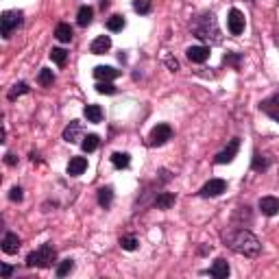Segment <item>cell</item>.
I'll list each match as a JSON object with an SVG mask.
<instances>
[{
  "instance_id": "3",
  "label": "cell",
  "mask_w": 279,
  "mask_h": 279,
  "mask_svg": "<svg viewBox=\"0 0 279 279\" xmlns=\"http://www.w3.org/2000/svg\"><path fill=\"white\" fill-rule=\"evenodd\" d=\"M55 257H57L55 246H52L50 242H46V244H41L38 251L29 253V257H26V266L29 268H48L52 262H55Z\"/></svg>"
},
{
  "instance_id": "30",
  "label": "cell",
  "mask_w": 279,
  "mask_h": 279,
  "mask_svg": "<svg viewBox=\"0 0 279 279\" xmlns=\"http://www.w3.org/2000/svg\"><path fill=\"white\" fill-rule=\"evenodd\" d=\"M72 268H75V262H72V260H64L59 266H57V277H66L68 273H72Z\"/></svg>"
},
{
  "instance_id": "4",
  "label": "cell",
  "mask_w": 279,
  "mask_h": 279,
  "mask_svg": "<svg viewBox=\"0 0 279 279\" xmlns=\"http://www.w3.org/2000/svg\"><path fill=\"white\" fill-rule=\"evenodd\" d=\"M22 24V13L20 11H4L2 18H0V31H2V38L9 40L13 33V29Z\"/></svg>"
},
{
  "instance_id": "29",
  "label": "cell",
  "mask_w": 279,
  "mask_h": 279,
  "mask_svg": "<svg viewBox=\"0 0 279 279\" xmlns=\"http://www.w3.org/2000/svg\"><path fill=\"white\" fill-rule=\"evenodd\" d=\"M107 29L114 31V33L116 31H122L124 29V18L122 15H114V18H109L107 20Z\"/></svg>"
},
{
  "instance_id": "2",
  "label": "cell",
  "mask_w": 279,
  "mask_h": 279,
  "mask_svg": "<svg viewBox=\"0 0 279 279\" xmlns=\"http://www.w3.org/2000/svg\"><path fill=\"white\" fill-rule=\"evenodd\" d=\"M190 31L194 38L207 41V44H220V29L214 13H201L190 22Z\"/></svg>"
},
{
  "instance_id": "32",
  "label": "cell",
  "mask_w": 279,
  "mask_h": 279,
  "mask_svg": "<svg viewBox=\"0 0 279 279\" xmlns=\"http://www.w3.org/2000/svg\"><path fill=\"white\" fill-rule=\"evenodd\" d=\"M133 9L138 13H149L151 11V0H133Z\"/></svg>"
},
{
  "instance_id": "12",
  "label": "cell",
  "mask_w": 279,
  "mask_h": 279,
  "mask_svg": "<svg viewBox=\"0 0 279 279\" xmlns=\"http://www.w3.org/2000/svg\"><path fill=\"white\" fill-rule=\"evenodd\" d=\"M109 48H112V38H109V35H98V38L92 41V46H89V52L103 55V52H107Z\"/></svg>"
},
{
  "instance_id": "18",
  "label": "cell",
  "mask_w": 279,
  "mask_h": 279,
  "mask_svg": "<svg viewBox=\"0 0 279 279\" xmlns=\"http://www.w3.org/2000/svg\"><path fill=\"white\" fill-rule=\"evenodd\" d=\"M177 201V197L172 192H161V194H157V199H155V207L157 209H168V207H172Z\"/></svg>"
},
{
  "instance_id": "1",
  "label": "cell",
  "mask_w": 279,
  "mask_h": 279,
  "mask_svg": "<svg viewBox=\"0 0 279 279\" xmlns=\"http://www.w3.org/2000/svg\"><path fill=\"white\" fill-rule=\"evenodd\" d=\"M223 240L234 253L244 255V257H255V255H260V251H262L260 240L246 229H231L223 236Z\"/></svg>"
},
{
  "instance_id": "23",
  "label": "cell",
  "mask_w": 279,
  "mask_h": 279,
  "mask_svg": "<svg viewBox=\"0 0 279 279\" xmlns=\"http://www.w3.org/2000/svg\"><path fill=\"white\" fill-rule=\"evenodd\" d=\"M98 135H94V133H89V135H85L83 138V142H81V149L85 151V153H92V151H96L98 149Z\"/></svg>"
},
{
  "instance_id": "35",
  "label": "cell",
  "mask_w": 279,
  "mask_h": 279,
  "mask_svg": "<svg viewBox=\"0 0 279 279\" xmlns=\"http://www.w3.org/2000/svg\"><path fill=\"white\" fill-rule=\"evenodd\" d=\"M9 199H11V201H22V188H11V192H9Z\"/></svg>"
},
{
  "instance_id": "37",
  "label": "cell",
  "mask_w": 279,
  "mask_h": 279,
  "mask_svg": "<svg viewBox=\"0 0 279 279\" xmlns=\"http://www.w3.org/2000/svg\"><path fill=\"white\" fill-rule=\"evenodd\" d=\"M166 66L170 68L172 72H175V70H179V61L175 59V57H166Z\"/></svg>"
},
{
  "instance_id": "33",
  "label": "cell",
  "mask_w": 279,
  "mask_h": 279,
  "mask_svg": "<svg viewBox=\"0 0 279 279\" xmlns=\"http://www.w3.org/2000/svg\"><path fill=\"white\" fill-rule=\"evenodd\" d=\"M251 166H253V170H266V168H268V159H266V157H262V155H255L253 157V164H251Z\"/></svg>"
},
{
  "instance_id": "8",
  "label": "cell",
  "mask_w": 279,
  "mask_h": 279,
  "mask_svg": "<svg viewBox=\"0 0 279 279\" xmlns=\"http://www.w3.org/2000/svg\"><path fill=\"white\" fill-rule=\"evenodd\" d=\"M260 109L266 116H271L273 120H277V122H279V92H275L273 96L264 98V101L260 103Z\"/></svg>"
},
{
  "instance_id": "26",
  "label": "cell",
  "mask_w": 279,
  "mask_h": 279,
  "mask_svg": "<svg viewBox=\"0 0 279 279\" xmlns=\"http://www.w3.org/2000/svg\"><path fill=\"white\" fill-rule=\"evenodd\" d=\"M52 81H55V75H52V70H48V68H44V70H40L38 83H40L41 87H48V85H52Z\"/></svg>"
},
{
  "instance_id": "31",
  "label": "cell",
  "mask_w": 279,
  "mask_h": 279,
  "mask_svg": "<svg viewBox=\"0 0 279 279\" xmlns=\"http://www.w3.org/2000/svg\"><path fill=\"white\" fill-rule=\"evenodd\" d=\"M96 92L98 94H116V87L109 81H98L96 83Z\"/></svg>"
},
{
  "instance_id": "15",
  "label": "cell",
  "mask_w": 279,
  "mask_h": 279,
  "mask_svg": "<svg viewBox=\"0 0 279 279\" xmlns=\"http://www.w3.org/2000/svg\"><path fill=\"white\" fill-rule=\"evenodd\" d=\"M94 77H96L98 81H114L116 77H120V70L109 68V66H96L94 68Z\"/></svg>"
},
{
  "instance_id": "17",
  "label": "cell",
  "mask_w": 279,
  "mask_h": 279,
  "mask_svg": "<svg viewBox=\"0 0 279 279\" xmlns=\"http://www.w3.org/2000/svg\"><path fill=\"white\" fill-rule=\"evenodd\" d=\"M209 275L216 277V279H227V275H229V264L225 260H216L214 266L209 268Z\"/></svg>"
},
{
  "instance_id": "39",
  "label": "cell",
  "mask_w": 279,
  "mask_h": 279,
  "mask_svg": "<svg viewBox=\"0 0 279 279\" xmlns=\"http://www.w3.org/2000/svg\"><path fill=\"white\" fill-rule=\"evenodd\" d=\"M275 44H277V46H279V35H277V40H275Z\"/></svg>"
},
{
  "instance_id": "13",
  "label": "cell",
  "mask_w": 279,
  "mask_h": 279,
  "mask_svg": "<svg viewBox=\"0 0 279 279\" xmlns=\"http://www.w3.org/2000/svg\"><path fill=\"white\" fill-rule=\"evenodd\" d=\"M2 251L7 255H13V253H18L20 251V238L15 234H4V238H2Z\"/></svg>"
},
{
  "instance_id": "27",
  "label": "cell",
  "mask_w": 279,
  "mask_h": 279,
  "mask_svg": "<svg viewBox=\"0 0 279 279\" xmlns=\"http://www.w3.org/2000/svg\"><path fill=\"white\" fill-rule=\"evenodd\" d=\"M120 246H122L124 251H135L138 249V238H135V236H122V238H120Z\"/></svg>"
},
{
  "instance_id": "34",
  "label": "cell",
  "mask_w": 279,
  "mask_h": 279,
  "mask_svg": "<svg viewBox=\"0 0 279 279\" xmlns=\"http://www.w3.org/2000/svg\"><path fill=\"white\" fill-rule=\"evenodd\" d=\"M240 59H242V57L236 55V52H229V55H225V64H227V66H234V68L240 66Z\"/></svg>"
},
{
  "instance_id": "21",
  "label": "cell",
  "mask_w": 279,
  "mask_h": 279,
  "mask_svg": "<svg viewBox=\"0 0 279 279\" xmlns=\"http://www.w3.org/2000/svg\"><path fill=\"white\" fill-rule=\"evenodd\" d=\"M92 18H94V9L92 7H81L79 9V13H77V22H79V26H87L89 22H92Z\"/></svg>"
},
{
  "instance_id": "11",
  "label": "cell",
  "mask_w": 279,
  "mask_h": 279,
  "mask_svg": "<svg viewBox=\"0 0 279 279\" xmlns=\"http://www.w3.org/2000/svg\"><path fill=\"white\" fill-rule=\"evenodd\" d=\"M260 212L264 216L279 214V199L277 197H262L260 199Z\"/></svg>"
},
{
  "instance_id": "19",
  "label": "cell",
  "mask_w": 279,
  "mask_h": 279,
  "mask_svg": "<svg viewBox=\"0 0 279 279\" xmlns=\"http://www.w3.org/2000/svg\"><path fill=\"white\" fill-rule=\"evenodd\" d=\"M83 114H85L87 122H94V124H96V122H101V120H103V109L98 107V105H87Z\"/></svg>"
},
{
  "instance_id": "10",
  "label": "cell",
  "mask_w": 279,
  "mask_h": 279,
  "mask_svg": "<svg viewBox=\"0 0 279 279\" xmlns=\"http://www.w3.org/2000/svg\"><path fill=\"white\" fill-rule=\"evenodd\" d=\"M186 52H188V59H190L192 64H203V61L209 59V48L207 46H190Z\"/></svg>"
},
{
  "instance_id": "20",
  "label": "cell",
  "mask_w": 279,
  "mask_h": 279,
  "mask_svg": "<svg viewBox=\"0 0 279 279\" xmlns=\"http://www.w3.org/2000/svg\"><path fill=\"white\" fill-rule=\"evenodd\" d=\"M55 38L59 40V41H70L72 40V26L70 24H66V22H61V24H57V29H55Z\"/></svg>"
},
{
  "instance_id": "25",
  "label": "cell",
  "mask_w": 279,
  "mask_h": 279,
  "mask_svg": "<svg viewBox=\"0 0 279 279\" xmlns=\"http://www.w3.org/2000/svg\"><path fill=\"white\" fill-rule=\"evenodd\" d=\"M112 164L116 168H127L131 164L129 153H114V155H112Z\"/></svg>"
},
{
  "instance_id": "38",
  "label": "cell",
  "mask_w": 279,
  "mask_h": 279,
  "mask_svg": "<svg viewBox=\"0 0 279 279\" xmlns=\"http://www.w3.org/2000/svg\"><path fill=\"white\" fill-rule=\"evenodd\" d=\"M4 161H7V166H15V164H18L15 155H7V157H4Z\"/></svg>"
},
{
  "instance_id": "24",
  "label": "cell",
  "mask_w": 279,
  "mask_h": 279,
  "mask_svg": "<svg viewBox=\"0 0 279 279\" xmlns=\"http://www.w3.org/2000/svg\"><path fill=\"white\" fill-rule=\"evenodd\" d=\"M26 92H29V85H26L24 81H20V83H15V85H13L11 89H9L7 98H9V101H15V98L22 96V94H26Z\"/></svg>"
},
{
  "instance_id": "5",
  "label": "cell",
  "mask_w": 279,
  "mask_h": 279,
  "mask_svg": "<svg viewBox=\"0 0 279 279\" xmlns=\"http://www.w3.org/2000/svg\"><path fill=\"white\" fill-rule=\"evenodd\" d=\"M170 138H172V127L170 124H157L149 135V144L151 146H161V144H166Z\"/></svg>"
},
{
  "instance_id": "6",
  "label": "cell",
  "mask_w": 279,
  "mask_h": 279,
  "mask_svg": "<svg viewBox=\"0 0 279 279\" xmlns=\"http://www.w3.org/2000/svg\"><path fill=\"white\" fill-rule=\"evenodd\" d=\"M225 190H227V181H225V179H209V181L201 188L199 194L205 199H209V197H218V194H223Z\"/></svg>"
},
{
  "instance_id": "16",
  "label": "cell",
  "mask_w": 279,
  "mask_h": 279,
  "mask_svg": "<svg viewBox=\"0 0 279 279\" xmlns=\"http://www.w3.org/2000/svg\"><path fill=\"white\" fill-rule=\"evenodd\" d=\"M81 138V122H77V120H72L70 124L64 129V140L70 142V144H75Z\"/></svg>"
},
{
  "instance_id": "7",
  "label": "cell",
  "mask_w": 279,
  "mask_h": 279,
  "mask_svg": "<svg viewBox=\"0 0 279 279\" xmlns=\"http://www.w3.org/2000/svg\"><path fill=\"white\" fill-rule=\"evenodd\" d=\"M238 149H240V140L238 138H234L229 142V146L225 151H220L218 155L214 157V161L216 164H229V161H234V157L238 155Z\"/></svg>"
},
{
  "instance_id": "14",
  "label": "cell",
  "mask_w": 279,
  "mask_h": 279,
  "mask_svg": "<svg viewBox=\"0 0 279 279\" xmlns=\"http://www.w3.org/2000/svg\"><path fill=\"white\" fill-rule=\"evenodd\" d=\"M87 170V159L85 157H72L70 164H68V175L70 177H79Z\"/></svg>"
},
{
  "instance_id": "36",
  "label": "cell",
  "mask_w": 279,
  "mask_h": 279,
  "mask_svg": "<svg viewBox=\"0 0 279 279\" xmlns=\"http://www.w3.org/2000/svg\"><path fill=\"white\" fill-rule=\"evenodd\" d=\"M0 275H2L4 279H9V277L13 275V268L9 266V264H2V266H0Z\"/></svg>"
},
{
  "instance_id": "28",
  "label": "cell",
  "mask_w": 279,
  "mask_h": 279,
  "mask_svg": "<svg viewBox=\"0 0 279 279\" xmlns=\"http://www.w3.org/2000/svg\"><path fill=\"white\" fill-rule=\"evenodd\" d=\"M50 59L55 61L57 66H64L66 59H68V52H66L64 48H52V50H50Z\"/></svg>"
},
{
  "instance_id": "9",
  "label": "cell",
  "mask_w": 279,
  "mask_h": 279,
  "mask_svg": "<svg viewBox=\"0 0 279 279\" xmlns=\"http://www.w3.org/2000/svg\"><path fill=\"white\" fill-rule=\"evenodd\" d=\"M227 26H229V33L231 35H240L244 31V15L238 9H231L229 18H227Z\"/></svg>"
},
{
  "instance_id": "22",
  "label": "cell",
  "mask_w": 279,
  "mask_h": 279,
  "mask_svg": "<svg viewBox=\"0 0 279 279\" xmlns=\"http://www.w3.org/2000/svg\"><path fill=\"white\" fill-rule=\"evenodd\" d=\"M112 201H114V190L112 188H101V190H98V205H101V207H109V205H112Z\"/></svg>"
}]
</instances>
